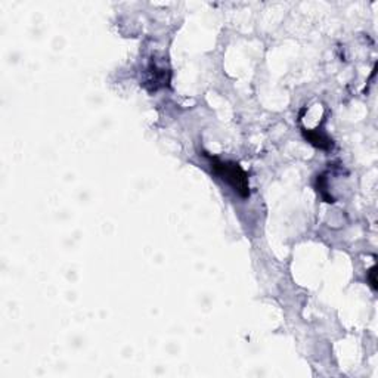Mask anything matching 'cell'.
Wrapping results in <instances>:
<instances>
[{"instance_id":"1","label":"cell","mask_w":378,"mask_h":378,"mask_svg":"<svg viewBox=\"0 0 378 378\" xmlns=\"http://www.w3.org/2000/svg\"><path fill=\"white\" fill-rule=\"evenodd\" d=\"M210 167L211 172L216 176H219L222 180H224L228 185H231L235 192H238L242 198L250 197V183H248V176L247 173L241 169L238 163L234 161H220L216 157H210Z\"/></svg>"},{"instance_id":"2","label":"cell","mask_w":378,"mask_h":378,"mask_svg":"<svg viewBox=\"0 0 378 378\" xmlns=\"http://www.w3.org/2000/svg\"><path fill=\"white\" fill-rule=\"evenodd\" d=\"M305 136H306V139H309V142L312 145H315V146H318L321 149H329L331 145H332L331 140L327 136H324V135H321L318 132H313V130L305 132Z\"/></svg>"},{"instance_id":"3","label":"cell","mask_w":378,"mask_h":378,"mask_svg":"<svg viewBox=\"0 0 378 378\" xmlns=\"http://www.w3.org/2000/svg\"><path fill=\"white\" fill-rule=\"evenodd\" d=\"M369 275H371V284H372V288L374 290H377V281H375V272H374V268L369 271Z\"/></svg>"}]
</instances>
